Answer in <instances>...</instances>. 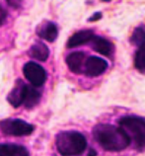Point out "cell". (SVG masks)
Masks as SVG:
<instances>
[{"instance_id": "6da1fadb", "label": "cell", "mask_w": 145, "mask_h": 156, "mask_svg": "<svg viewBox=\"0 0 145 156\" xmlns=\"http://www.w3.org/2000/svg\"><path fill=\"white\" fill-rule=\"evenodd\" d=\"M93 135L104 149L111 152L124 150L131 141L126 130L113 125H97L93 129Z\"/></svg>"}, {"instance_id": "8fae6325", "label": "cell", "mask_w": 145, "mask_h": 156, "mask_svg": "<svg viewBox=\"0 0 145 156\" xmlns=\"http://www.w3.org/2000/svg\"><path fill=\"white\" fill-rule=\"evenodd\" d=\"M38 35L41 38L44 39L48 42H53L56 38H57V34H58V31H57V27L51 22L43 24L41 26H40V29H38Z\"/></svg>"}, {"instance_id": "4fadbf2b", "label": "cell", "mask_w": 145, "mask_h": 156, "mask_svg": "<svg viewBox=\"0 0 145 156\" xmlns=\"http://www.w3.org/2000/svg\"><path fill=\"white\" fill-rule=\"evenodd\" d=\"M29 55L37 60L44 61L48 59L49 55V50L44 44L36 43L31 47L30 51H29Z\"/></svg>"}, {"instance_id": "9a60e30c", "label": "cell", "mask_w": 145, "mask_h": 156, "mask_svg": "<svg viewBox=\"0 0 145 156\" xmlns=\"http://www.w3.org/2000/svg\"><path fill=\"white\" fill-rule=\"evenodd\" d=\"M130 42L137 47H141L145 44V27H137L133 31L130 38Z\"/></svg>"}, {"instance_id": "52a82bcc", "label": "cell", "mask_w": 145, "mask_h": 156, "mask_svg": "<svg viewBox=\"0 0 145 156\" xmlns=\"http://www.w3.org/2000/svg\"><path fill=\"white\" fill-rule=\"evenodd\" d=\"M26 89H27V85L22 80H18L16 82L14 88L12 89V91L8 95V101H9V103L13 107H15V108L22 105L25 98V94H26Z\"/></svg>"}, {"instance_id": "7c38bea8", "label": "cell", "mask_w": 145, "mask_h": 156, "mask_svg": "<svg viewBox=\"0 0 145 156\" xmlns=\"http://www.w3.org/2000/svg\"><path fill=\"white\" fill-rule=\"evenodd\" d=\"M0 156H30L24 146L17 144H0Z\"/></svg>"}, {"instance_id": "5b68a950", "label": "cell", "mask_w": 145, "mask_h": 156, "mask_svg": "<svg viewBox=\"0 0 145 156\" xmlns=\"http://www.w3.org/2000/svg\"><path fill=\"white\" fill-rule=\"evenodd\" d=\"M23 72L25 77L35 87L43 85L45 81V78H47L44 69L40 64L35 62H28L25 64V66L23 68Z\"/></svg>"}, {"instance_id": "3957f363", "label": "cell", "mask_w": 145, "mask_h": 156, "mask_svg": "<svg viewBox=\"0 0 145 156\" xmlns=\"http://www.w3.org/2000/svg\"><path fill=\"white\" fill-rule=\"evenodd\" d=\"M118 124L126 133H129L138 148L145 147V118L136 116H126L118 120Z\"/></svg>"}, {"instance_id": "9c48e42d", "label": "cell", "mask_w": 145, "mask_h": 156, "mask_svg": "<svg viewBox=\"0 0 145 156\" xmlns=\"http://www.w3.org/2000/svg\"><path fill=\"white\" fill-rule=\"evenodd\" d=\"M85 61V53L82 51H75L72 52L66 57V64L69 67V69L74 73L82 72L83 65H84Z\"/></svg>"}, {"instance_id": "30bf717a", "label": "cell", "mask_w": 145, "mask_h": 156, "mask_svg": "<svg viewBox=\"0 0 145 156\" xmlns=\"http://www.w3.org/2000/svg\"><path fill=\"white\" fill-rule=\"evenodd\" d=\"M94 37V33L92 30H83L80 32L75 33L73 36H71L67 42V48H76L81 44H84L86 43L90 42Z\"/></svg>"}, {"instance_id": "ac0fdd59", "label": "cell", "mask_w": 145, "mask_h": 156, "mask_svg": "<svg viewBox=\"0 0 145 156\" xmlns=\"http://www.w3.org/2000/svg\"><path fill=\"white\" fill-rule=\"evenodd\" d=\"M101 17H102V14L100 13V12H98V13H95V14L92 16V17H90V18H89V21H92V22L97 21V20L101 19Z\"/></svg>"}, {"instance_id": "8992f818", "label": "cell", "mask_w": 145, "mask_h": 156, "mask_svg": "<svg viewBox=\"0 0 145 156\" xmlns=\"http://www.w3.org/2000/svg\"><path fill=\"white\" fill-rule=\"evenodd\" d=\"M108 67V62L101 57L90 56L85 60L84 71L85 74L88 76H99L106 71Z\"/></svg>"}, {"instance_id": "7a4b0ae2", "label": "cell", "mask_w": 145, "mask_h": 156, "mask_svg": "<svg viewBox=\"0 0 145 156\" xmlns=\"http://www.w3.org/2000/svg\"><path fill=\"white\" fill-rule=\"evenodd\" d=\"M55 144L57 151L62 156H78L85 151L87 140L78 131L67 130L57 134Z\"/></svg>"}, {"instance_id": "d6986e66", "label": "cell", "mask_w": 145, "mask_h": 156, "mask_svg": "<svg viewBox=\"0 0 145 156\" xmlns=\"http://www.w3.org/2000/svg\"><path fill=\"white\" fill-rule=\"evenodd\" d=\"M88 156H97V152H96V150L93 149V148H91V149L89 150Z\"/></svg>"}, {"instance_id": "ba28073f", "label": "cell", "mask_w": 145, "mask_h": 156, "mask_svg": "<svg viewBox=\"0 0 145 156\" xmlns=\"http://www.w3.org/2000/svg\"><path fill=\"white\" fill-rule=\"evenodd\" d=\"M92 48L94 51L101 53L105 56H111L114 51V44L110 41L106 40L102 37H93L92 40Z\"/></svg>"}, {"instance_id": "5bb4252c", "label": "cell", "mask_w": 145, "mask_h": 156, "mask_svg": "<svg viewBox=\"0 0 145 156\" xmlns=\"http://www.w3.org/2000/svg\"><path fill=\"white\" fill-rule=\"evenodd\" d=\"M40 99H41L40 91H38V90L35 88V86L27 85L26 94H25V98L23 101V104L25 105V107L28 109L33 108V107H35L39 103Z\"/></svg>"}, {"instance_id": "277c9868", "label": "cell", "mask_w": 145, "mask_h": 156, "mask_svg": "<svg viewBox=\"0 0 145 156\" xmlns=\"http://www.w3.org/2000/svg\"><path fill=\"white\" fill-rule=\"evenodd\" d=\"M0 129L6 135L13 136H24L30 135L34 131V126L19 119H8L0 122Z\"/></svg>"}, {"instance_id": "e0dca14e", "label": "cell", "mask_w": 145, "mask_h": 156, "mask_svg": "<svg viewBox=\"0 0 145 156\" xmlns=\"http://www.w3.org/2000/svg\"><path fill=\"white\" fill-rule=\"evenodd\" d=\"M6 18H7V12L0 6V26L3 25L4 22L6 21Z\"/></svg>"}, {"instance_id": "2e32d148", "label": "cell", "mask_w": 145, "mask_h": 156, "mask_svg": "<svg viewBox=\"0 0 145 156\" xmlns=\"http://www.w3.org/2000/svg\"><path fill=\"white\" fill-rule=\"evenodd\" d=\"M134 65L136 69H138L140 71L145 70V44L140 47L139 50L135 53Z\"/></svg>"}]
</instances>
